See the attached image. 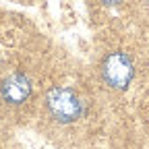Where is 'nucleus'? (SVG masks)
<instances>
[{
	"label": "nucleus",
	"mask_w": 149,
	"mask_h": 149,
	"mask_svg": "<svg viewBox=\"0 0 149 149\" xmlns=\"http://www.w3.org/2000/svg\"><path fill=\"white\" fill-rule=\"evenodd\" d=\"M100 74L106 87L112 91H124L135 79V62L133 56L124 50H114L108 52L106 58L102 60Z\"/></svg>",
	"instance_id": "2"
},
{
	"label": "nucleus",
	"mask_w": 149,
	"mask_h": 149,
	"mask_svg": "<svg viewBox=\"0 0 149 149\" xmlns=\"http://www.w3.org/2000/svg\"><path fill=\"white\" fill-rule=\"evenodd\" d=\"M104 4H108V6H112V4H118V2H122V0H102Z\"/></svg>",
	"instance_id": "4"
},
{
	"label": "nucleus",
	"mask_w": 149,
	"mask_h": 149,
	"mask_svg": "<svg viewBox=\"0 0 149 149\" xmlns=\"http://www.w3.org/2000/svg\"><path fill=\"white\" fill-rule=\"evenodd\" d=\"M33 95V79L25 70H10L0 77V106L8 110L23 108Z\"/></svg>",
	"instance_id": "3"
},
{
	"label": "nucleus",
	"mask_w": 149,
	"mask_h": 149,
	"mask_svg": "<svg viewBox=\"0 0 149 149\" xmlns=\"http://www.w3.org/2000/svg\"><path fill=\"white\" fill-rule=\"evenodd\" d=\"M44 114L58 126L77 124L87 116L89 104L79 89L72 85H52L44 95Z\"/></svg>",
	"instance_id": "1"
}]
</instances>
